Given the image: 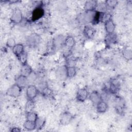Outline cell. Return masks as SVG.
<instances>
[{"mask_svg":"<svg viewBox=\"0 0 132 132\" xmlns=\"http://www.w3.org/2000/svg\"><path fill=\"white\" fill-rule=\"evenodd\" d=\"M95 13V10L85 11L81 14L78 18V21L82 24H88L92 22Z\"/></svg>","mask_w":132,"mask_h":132,"instance_id":"6da1fadb","label":"cell"},{"mask_svg":"<svg viewBox=\"0 0 132 132\" xmlns=\"http://www.w3.org/2000/svg\"><path fill=\"white\" fill-rule=\"evenodd\" d=\"M24 127L28 130H32L36 128L35 122L26 120L23 125Z\"/></svg>","mask_w":132,"mask_h":132,"instance_id":"cb8c5ba5","label":"cell"},{"mask_svg":"<svg viewBox=\"0 0 132 132\" xmlns=\"http://www.w3.org/2000/svg\"><path fill=\"white\" fill-rule=\"evenodd\" d=\"M65 38L62 35H59L55 37L53 40V45L54 47L59 48L65 45Z\"/></svg>","mask_w":132,"mask_h":132,"instance_id":"7c38bea8","label":"cell"},{"mask_svg":"<svg viewBox=\"0 0 132 132\" xmlns=\"http://www.w3.org/2000/svg\"><path fill=\"white\" fill-rule=\"evenodd\" d=\"M29 84H31L34 82L37 79V75L35 72L32 71L30 74L27 77Z\"/></svg>","mask_w":132,"mask_h":132,"instance_id":"4dcf8cb0","label":"cell"},{"mask_svg":"<svg viewBox=\"0 0 132 132\" xmlns=\"http://www.w3.org/2000/svg\"><path fill=\"white\" fill-rule=\"evenodd\" d=\"M84 34L86 38L91 39L93 37L95 34V30L91 26H86L84 29Z\"/></svg>","mask_w":132,"mask_h":132,"instance_id":"d6986e66","label":"cell"},{"mask_svg":"<svg viewBox=\"0 0 132 132\" xmlns=\"http://www.w3.org/2000/svg\"><path fill=\"white\" fill-rule=\"evenodd\" d=\"M15 84L22 89L27 87L29 85L27 77L20 75L16 78Z\"/></svg>","mask_w":132,"mask_h":132,"instance_id":"9c48e42d","label":"cell"},{"mask_svg":"<svg viewBox=\"0 0 132 132\" xmlns=\"http://www.w3.org/2000/svg\"><path fill=\"white\" fill-rule=\"evenodd\" d=\"M6 44L8 47H11V48H13L16 44L15 40L12 38H9L7 40Z\"/></svg>","mask_w":132,"mask_h":132,"instance_id":"d6a6232c","label":"cell"},{"mask_svg":"<svg viewBox=\"0 0 132 132\" xmlns=\"http://www.w3.org/2000/svg\"><path fill=\"white\" fill-rule=\"evenodd\" d=\"M89 98L91 102L95 105L102 100L101 94L96 91H94L91 93L89 95Z\"/></svg>","mask_w":132,"mask_h":132,"instance_id":"4fadbf2b","label":"cell"},{"mask_svg":"<svg viewBox=\"0 0 132 132\" xmlns=\"http://www.w3.org/2000/svg\"><path fill=\"white\" fill-rule=\"evenodd\" d=\"M76 73V70L74 67L69 66L67 67V77L69 78L73 77Z\"/></svg>","mask_w":132,"mask_h":132,"instance_id":"484cf974","label":"cell"},{"mask_svg":"<svg viewBox=\"0 0 132 132\" xmlns=\"http://www.w3.org/2000/svg\"><path fill=\"white\" fill-rule=\"evenodd\" d=\"M114 103L116 110L119 112V113H122L123 111L125 106V102L124 100L120 96H117L114 99Z\"/></svg>","mask_w":132,"mask_h":132,"instance_id":"8992f818","label":"cell"},{"mask_svg":"<svg viewBox=\"0 0 132 132\" xmlns=\"http://www.w3.org/2000/svg\"><path fill=\"white\" fill-rule=\"evenodd\" d=\"M73 119V116L68 112L62 113L60 117V121L61 124L65 125L69 124Z\"/></svg>","mask_w":132,"mask_h":132,"instance_id":"30bf717a","label":"cell"},{"mask_svg":"<svg viewBox=\"0 0 132 132\" xmlns=\"http://www.w3.org/2000/svg\"><path fill=\"white\" fill-rule=\"evenodd\" d=\"M21 130L19 128H18V127H14V128H12V129L11 130V131H15V132H16V131H20Z\"/></svg>","mask_w":132,"mask_h":132,"instance_id":"d590c367","label":"cell"},{"mask_svg":"<svg viewBox=\"0 0 132 132\" xmlns=\"http://www.w3.org/2000/svg\"><path fill=\"white\" fill-rule=\"evenodd\" d=\"M108 108V104L106 101L102 100L96 104L97 111L100 113H104Z\"/></svg>","mask_w":132,"mask_h":132,"instance_id":"ffe728a7","label":"cell"},{"mask_svg":"<svg viewBox=\"0 0 132 132\" xmlns=\"http://www.w3.org/2000/svg\"><path fill=\"white\" fill-rule=\"evenodd\" d=\"M38 89L36 86L33 85H29L26 88V95L28 100L34 99L37 95Z\"/></svg>","mask_w":132,"mask_h":132,"instance_id":"277c9868","label":"cell"},{"mask_svg":"<svg viewBox=\"0 0 132 132\" xmlns=\"http://www.w3.org/2000/svg\"><path fill=\"white\" fill-rule=\"evenodd\" d=\"M22 88L16 84L10 86L7 90L6 94L7 95L13 97H17L21 95Z\"/></svg>","mask_w":132,"mask_h":132,"instance_id":"3957f363","label":"cell"},{"mask_svg":"<svg viewBox=\"0 0 132 132\" xmlns=\"http://www.w3.org/2000/svg\"><path fill=\"white\" fill-rule=\"evenodd\" d=\"M12 52L18 58L24 53V47L22 44H16L12 48Z\"/></svg>","mask_w":132,"mask_h":132,"instance_id":"2e32d148","label":"cell"},{"mask_svg":"<svg viewBox=\"0 0 132 132\" xmlns=\"http://www.w3.org/2000/svg\"><path fill=\"white\" fill-rule=\"evenodd\" d=\"M20 61L21 62L22 64L27 63H26V61H27V55L25 53V52L22 54L19 57Z\"/></svg>","mask_w":132,"mask_h":132,"instance_id":"e575fe53","label":"cell"},{"mask_svg":"<svg viewBox=\"0 0 132 132\" xmlns=\"http://www.w3.org/2000/svg\"><path fill=\"white\" fill-rule=\"evenodd\" d=\"M111 15L110 14L107 13H106L105 12H103L102 14V16L101 21L105 23V22H107L108 21L111 20Z\"/></svg>","mask_w":132,"mask_h":132,"instance_id":"1f68e13d","label":"cell"},{"mask_svg":"<svg viewBox=\"0 0 132 132\" xmlns=\"http://www.w3.org/2000/svg\"><path fill=\"white\" fill-rule=\"evenodd\" d=\"M38 117V115L37 114V113H35V112H34L33 111H30V112H27L26 113L27 120L35 122V121L37 120Z\"/></svg>","mask_w":132,"mask_h":132,"instance_id":"4316f807","label":"cell"},{"mask_svg":"<svg viewBox=\"0 0 132 132\" xmlns=\"http://www.w3.org/2000/svg\"><path fill=\"white\" fill-rule=\"evenodd\" d=\"M44 14V10L41 6H38L35 8L32 12L31 20L36 21L41 19Z\"/></svg>","mask_w":132,"mask_h":132,"instance_id":"5b68a950","label":"cell"},{"mask_svg":"<svg viewBox=\"0 0 132 132\" xmlns=\"http://www.w3.org/2000/svg\"><path fill=\"white\" fill-rule=\"evenodd\" d=\"M105 41L107 44L116 43L117 41V37L114 32L112 34H107L105 38Z\"/></svg>","mask_w":132,"mask_h":132,"instance_id":"44dd1931","label":"cell"},{"mask_svg":"<svg viewBox=\"0 0 132 132\" xmlns=\"http://www.w3.org/2000/svg\"><path fill=\"white\" fill-rule=\"evenodd\" d=\"M97 4V2L96 1H87L85 3L84 8L86 11H94L95 10Z\"/></svg>","mask_w":132,"mask_h":132,"instance_id":"5bb4252c","label":"cell"},{"mask_svg":"<svg viewBox=\"0 0 132 132\" xmlns=\"http://www.w3.org/2000/svg\"><path fill=\"white\" fill-rule=\"evenodd\" d=\"M55 75L56 78L60 80H64L67 78V67L60 66L58 67L55 71Z\"/></svg>","mask_w":132,"mask_h":132,"instance_id":"52a82bcc","label":"cell"},{"mask_svg":"<svg viewBox=\"0 0 132 132\" xmlns=\"http://www.w3.org/2000/svg\"><path fill=\"white\" fill-rule=\"evenodd\" d=\"M35 105H34V103L33 102L32 100H28L27 102L26 103V107H25V109L26 112H30V111H32L34 108Z\"/></svg>","mask_w":132,"mask_h":132,"instance_id":"83f0119b","label":"cell"},{"mask_svg":"<svg viewBox=\"0 0 132 132\" xmlns=\"http://www.w3.org/2000/svg\"><path fill=\"white\" fill-rule=\"evenodd\" d=\"M65 45L69 48H72L74 47L75 44V41L74 38L72 36H68L65 38L64 42Z\"/></svg>","mask_w":132,"mask_h":132,"instance_id":"7402d4cb","label":"cell"},{"mask_svg":"<svg viewBox=\"0 0 132 132\" xmlns=\"http://www.w3.org/2000/svg\"><path fill=\"white\" fill-rule=\"evenodd\" d=\"M23 19V14L21 11L19 9L14 10L11 15V20L14 23H19Z\"/></svg>","mask_w":132,"mask_h":132,"instance_id":"ba28073f","label":"cell"},{"mask_svg":"<svg viewBox=\"0 0 132 132\" xmlns=\"http://www.w3.org/2000/svg\"><path fill=\"white\" fill-rule=\"evenodd\" d=\"M31 68L27 63L22 64L21 69V75L28 77L32 72Z\"/></svg>","mask_w":132,"mask_h":132,"instance_id":"e0dca14e","label":"cell"},{"mask_svg":"<svg viewBox=\"0 0 132 132\" xmlns=\"http://www.w3.org/2000/svg\"><path fill=\"white\" fill-rule=\"evenodd\" d=\"M88 95V92L87 89L86 88H80L77 92L76 94L77 99L80 102L85 101Z\"/></svg>","mask_w":132,"mask_h":132,"instance_id":"8fae6325","label":"cell"},{"mask_svg":"<svg viewBox=\"0 0 132 132\" xmlns=\"http://www.w3.org/2000/svg\"><path fill=\"white\" fill-rule=\"evenodd\" d=\"M119 89H120L119 82L116 80H112L109 85V91L113 94H116L119 92Z\"/></svg>","mask_w":132,"mask_h":132,"instance_id":"9a60e30c","label":"cell"},{"mask_svg":"<svg viewBox=\"0 0 132 132\" xmlns=\"http://www.w3.org/2000/svg\"><path fill=\"white\" fill-rule=\"evenodd\" d=\"M105 28L107 34H112L114 32L116 25L113 22L110 20L105 23Z\"/></svg>","mask_w":132,"mask_h":132,"instance_id":"ac0fdd59","label":"cell"},{"mask_svg":"<svg viewBox=\"0 0 132 132\" xmlns=\"http://www.w3.org/2000/svg\"><path fill=\"white\" fill-rule=\"evenodd\" d=\"M36 87H37L39 91H42L45 88L48 87L47 83L44 79H40L38 81Z\"/></svg>","mask_w":132,"mask_h":132,"instance_id":"d4e9b609","label":"cell"},{"mask_svg":"<svg viewBox=\"0 0 132 132\" xmlns=\"http://www.w3.org/2000/svg\"><path fill=\"white\" fill-rule=\"evenodd\" d=\"M43 93V94L46 96H50L52 95L53 92L52 90H51L50 89H49L48 87L45 88L44 90H43L41 91Z\"/></svg>","mask_w":132,"mask_h":132,"instance_id":"836d02e7","label":"cell"},{"mask_svg":"<svg viewBox=\"0 0 132 132\" xmlns=\"http://www.w3.org/2000/svg\"><path fill=\"white\" fill-rule=\"evenodd\" d=\"M41 38L40 36L36 33H32L27 37L26 43L29 47L35 48L39 44Z\"/></svg>","mask_w":132,"mask_h":132,"instance_id":"7a4b0ae2","label":"cell"},{"mask_svg":"<svg viewBox=\"0 0 132 132\" xmlns=\"http://www.w3.org/2000/svg\"><path fill=\"white\" fill-rule=\"evenodd\" d=\"M123 57L127 60H131L132 57L131 50L129 48H126L123 51Z\"/></svg>","mask_w":132,"mask_h":132,"instance_id":"f1b7e54d","label":"cell"},{"mask_svg":"<svg viewBox=\"0 0 132 132\" xmlns=\"http://www.w3.org/2000/svg\"><path fill=\"white\" fill-rule=\"evenodd\" d=\"M105 4L107 8L113 9L118 4V1H113V0H108V1H106L105 2Z\"/></svg>","mask_w":132,"mask_h":132,"instance_id":"f546056e","label":"cell"},{"mask_svg":"<svg viewBox=\"0 0 132 132\" xmlns=\"http://www.w3.org/2000/svg\"><path fill=\"white\" fill-rule=\"evenodd\" d=\"M45 123V118L41 117H38L37 120L35 121L36 124V128L38 129H41Z\"/></svg>","mask_w":132,"mask_h":132,"instance_id":"603a6c76","label":"cell"}]
</instances>
